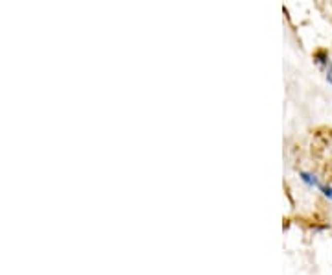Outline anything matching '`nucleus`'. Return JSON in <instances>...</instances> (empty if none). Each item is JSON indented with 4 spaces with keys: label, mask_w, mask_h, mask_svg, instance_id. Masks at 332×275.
<instances>
[{
    "label": "nucleus",
    "mask_w": 332,
    "mask_h": 275,
    "mask_svg": "<svg viewBox=\"0 0 332 275\" xmlns=\"http://www.w3.org/2000/svg\"><path fill=\"white\" fill-rule=\"evenodd\" d=\"M314 61H316V65L321 69L325 80L329 81V85L332 87V61H331V58H329V54L323 50L316 52V54H314Z\"/></svg>",
    "instance_id": "nucleus-1"
},
{
    "label": "nucleus",
    "mask_w": 332,
    "mask_h": 275,
    "mask_svg": "<svg viewBox=\"0 0 332 275\" xmlns=\"http://www.w3.org/2000/svg\"><path fill=\"white\" fill-rule=\"evenodd\" d=\"M299 177H301V181L306 185V187H310V188H319V179L316 177L314 174H310V172H299Z\"/></svg>",
    "instance_id": "nucleus-2"
},
{
    "label": "nucleus",
    "mask_w": 332,
    "mask_h": 275,
    "mask_svg": "<svg viewBox=\"0 0 332 275\" xmlns=\"http://www.w3.org/2000/svg\"><path fill=\"white\" fill-rule=\"evenodd\" d=\"M318 190H319V192H321V194H323V196H325V198L332 200V187H329V185H323V183H321Z\"/></svg>",
    "instance_id": "nucleus-3"
}]
</instances>
